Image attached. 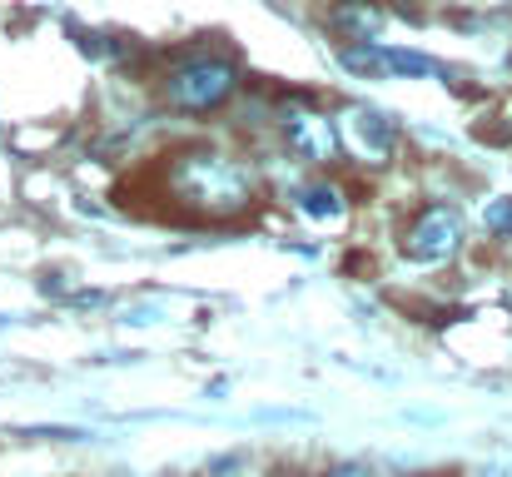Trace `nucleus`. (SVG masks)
Segmentation results:
<instances>
[{"mask_svg":"<svg viewBox=\"0 0 512 477\" xmlns=\"http://www.w3.org/2000/svg\"><path fill=\"white\" fill-rule=\"evenodd\" d=\"M458 249H463V214L453 204H428L403 234V254L413 264H443Z\"/></svg>","mask_w":512,"mask_h":477,"instance_id":"3","label":"nucleus"},{"mask_svg":"<svg viewBox=\"0 0 512 477\" xmlns=\"http://www.w3.org/2000/svg\"><path fill=\"white\" fill-rule=\"evenodd\" d=\"M483 224H488L493 239H512V194L508 199H493V204L483 209Z\"/></svg>","mask_w":512,"mask_h":477,"instance_id":"9","label":"nucleus"},{"mask_svg":"<svg viewBox=\"0 0 512 477\" xmlns=\"http://www.w3.org/2000/svg\"><path fill=\"white\" fill-rule=\"evenodd\" d=\"M373 70L378 75H403V80H428V75H448L438 60L428 55H413V50H383L373 45Z\"/></svg>","mask_w":512,"mask_h":477,"instance_id":"7","label":"nucleus"},{"mask_svg":"<svg viewBox=\"0 0 512 477\" xmlns=\"http://www.w3.org/2000/svg\"><path fill=\"white\" fill-rule=\"evenodd\" d=\"M239 90V70L219 55H189L165 75V100L179 115H209L224 100H234Z\"/></svg>","mask_w":512,"mask_h":477,"instance_id":"2","label":"nucleus"},{"mask_svg":"<svg viewBox=\"0 0 512 477\" xmlns=\"http://www.w3.org/2000/svg\"><path fill=\"white\" fill-rule=\"evenodd\" d=\"M284 477H304V473H284Z\"/></svg>","mask_w":512,"mask_h":477,"instance_id":"10","label":"nucleus"},{"mask_svg":"<svg viewBox=\"0 0 512 477\" xmlns=\"http://www.w3.org/2000/svg\"><path fill=\"white\" fill-rule=\"evenodd\" d=\"M165 194L194 219H239L259 204L254 174L229 155L184 150L165 164Z\"/></svg>","mask_w":512,"mask_h":477,"instance_id":"1","label":"nucleus"},{"mask_svg":"<svg viewBox=\"0 0 512 477\" xmlns=\"http://www.w3.org/2000/svg\"><path fill=\"white\" fill-rule=\"evenodd\" d=\"M383 5H373V0H339L334 5V25L348 30V40H358V45H368L378 30H383Z\"/></svg>","mask_w":512,"mask_h":477,"instance_id":"6","label":"nucleus"},{"mask_svg":"<svg viewBox=\"0 0 512 477\" xmlns=\"http://www.w3.org/2000/svg\"><path fill=\"white\" fill-rule=\"evenodd\" d=\"M299 214H309V219H343L348 214V194L339 184H329V179H314V184L299 189Z\"/></svg>","mask_w":512,"mask_h":477,"instance_id":"8","label":"nucleus"},{"mask_svg":"<svg viewBox=\"0 0 512 477\" xmlns=\"http://www.w3.org/2000/svg\"><path fill=\"white\" fill-rule=\"evenodd\" d=\"M279 135H284V145H289L294 155L309 159V164H329V159L339 155V130H334V120H324L319 110H304V105L284 110V115H279Z\"/></svg>","mask_w":512,"mask_h":477,"instance_id":"5","label":"nucleus"},{"mask_svg":"<svg viewBox=\"0 0 512 477\" xmlns=\"http://www.w3.org/2000/svg\"><path fill=\"white\" fill-rule=\"evenodd\" d=\"M343 145H348V155L368 159V164H383V159H393V150H398V125H393V115H383L373 105H348V115H343Z\"/></svg>","mask_w":512,"mask_h":477,"instance_id":"4","label":"nucleus"}]
</instances>
